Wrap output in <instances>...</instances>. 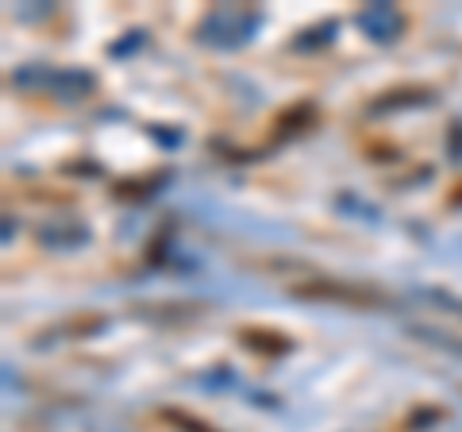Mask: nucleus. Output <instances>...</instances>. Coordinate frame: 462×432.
I'll return each instance as SVG.
<instances>
[{"label": "nucleus", "instance_id": "f257e3e1", "mask_svg": "<svg viewBox=\"0 0 462 432\" xmlns=\"http://www.w3.org/2000/svg\"><path fill=\"white\" fill-rule=\"evenodd\" d=\"M297 297H316V301H343V305H358V309H374L385 305V294L370 290V286H355V282H312V286H293Z\"/></svg>", "mask_w": 462, "mask_h": 432}]
</instances>
